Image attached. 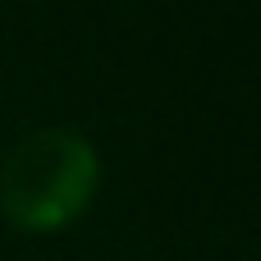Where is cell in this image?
<instances>
[{
  "label": "cell",
  "instance_id": "1",
  "mask_svg": "<svg viewBox=\"0 0 261 261\" xmlns=\"http://www.w3.org/2000/svg\"><path fill=\"white\" fill-rule=\"evenodd\" d=\"M101 156L78 128H32L0 161V216L23 234L69 229L96 197Z\"/></svg>",
  "mask_w": 261,
  "mask_h": 261
}]
</instances>
